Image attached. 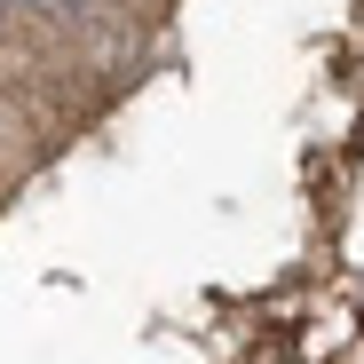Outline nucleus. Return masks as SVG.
<instances>
[{"mask_svg":"<svg viewBox=\"0 0 364 364\" xmlns=\"http://www.w3.org/2000/svg\"><path fill=\"white\" fill-rule=\"evenodd\" d=\"M32 9H72V0H32Z\"/></svg>","mask_w":364,"mask_h":364,"instance_id":"obj_1","label":"nucleus"}]
</instances>
